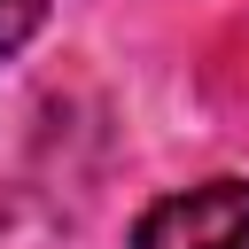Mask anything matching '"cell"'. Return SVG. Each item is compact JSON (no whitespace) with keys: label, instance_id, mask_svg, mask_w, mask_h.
I'll use <instances>...</instances> for the list:
<instances>
[{"label":"cell","instance_id":"2","mask_svg":"<svg viewBox=\"0 0 249 249\" xmlns=\"http://www.w3.org/2000/svg\"><path fill=\"white\" fill-rule=\"evenodd\" d=\"M39 23H47V0H0V62H8Z\"/></svg>","mask_w":249,"mask_h":249},{"label":"cell","instance_id":"1","mask_svg":"<svg viewBox=\"0 0 249 249\" xmlns=\"http://www.w3.org/2000/svg\"><path fill=\"white\" fill-rule=\"evenodd\" d=\"M132 249H249V179H202L187 195L148 202Z\"/></svg>","mask_w":249,"mask_h":249}]
</instances>
